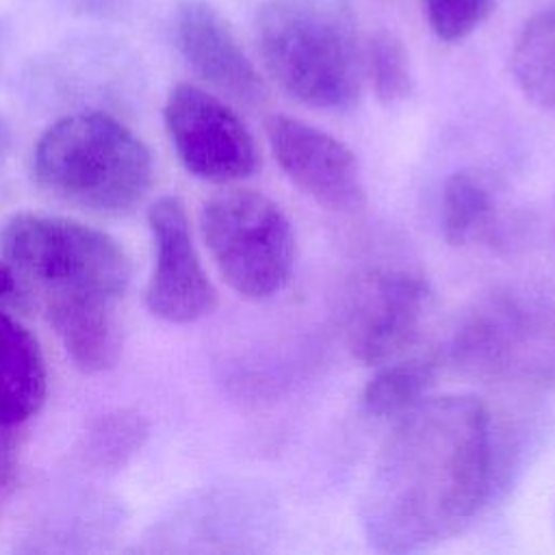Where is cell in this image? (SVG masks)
Instances as JSON below:
<instances>
[{
    "mask_svg": "<svg viewBox=\"0 0 555 555\" xmlns=\"http://www.w3.org/2000/svg\"><path fill=\"white\" fill-rule=\"evenodd\" d=\"M492 483V423L470 395L425 397L395 425L360 496L366 542L414 553L462 533Z\"/></svg>",
    "mask_w": 555,
    "mask_h": 555,
    "instance_id": "obj_1",
    "label": "cell"
},
{
    "mask_svg": "<svg viewBox=\"0 0 555 555\" xmlns=\"http://www.w3.org/2000/svg\"><path fill=\"white\" fill-rule=\"evenodd\" d=\"M254 30L264 69L293 100L321 111L358 102L364 43L345 0H264Z\"/></svg>",
    "mask_w": 555,
    "mask_h": 555,
    "instance_id": "obj_2",
    "label": "cell"
},
{
    "mask_svg": "<svg viewBox=\"0 0 555 555\" xmlns=\"http://www.w3.org/2000/svg\"><path fill=\"white\" fill-rule=\"evenodd\" d=\"M33 169L54 197L104 215L130 212L154 182L150 147L102 111L65 115L48 126L35 145Z\"/></svg>",
    "mask_w": 555,
    "mask_h": 555,
    "instance_id": "obj_3",
    "label": "cell"
},
{
    "mask_svg": "<svg viewBox=\"0 0 555 555\" xmlns=\"http://www.w3.org/2000/svg\"><path fill=\"white\" fill-rule=\"evenodd\" d=\"M4 260L48 308L117 306L130 284V258L108 232L76 219L17 212L0 234Z\"/></svg>",
    "mask_w": 555,
    "mask_h": 555,
    "instance_id": "obj_4",
    "label": "cell"
},
{
    "mask_svg": "<svg viewBox=\"0 0 555 555\" xmlns=\"http://www.w3.org/2000/svg\"><path fill=\"white\" fill-rule=\"evenodd\" d=\"M449 358L486 382L555 384V293L501 288L477 299L453 330Z\"/></svg>",
    "mask_w": 555,
    "mask_h": 555,
    "instance_id": "obj_5",
    "label": "cell"
},
{
    "mask_svg": "<svg viewBox=\"0 0 555 555\" xmlns=\"http://www.w3.org/2000/svg\"><path fill=\"white\" fill-rule=\"evenodd\" d=\"M199 230L221 278L241 297H273L291 280L295 234L271 197L251 189L219 191L204 202Z\"/></svg>",
    "mask_w": 555,
    "mask_h": 555,
    "instance_id": "obj_6",
    "label": "cell"
},
{
    "mask_svg": "<svg viewBox=\"0 0 555 555\" xmlns=\"http://www.w3.org/2000/svg\"><path fill=\"white\" fill-rule=\"evenodd\" d=\"M163 119L171 145L189 173L228 184L254 176L260 150L243 119L210 91L180 82L165 102Z\"/></svg>",
    "mask_w": 555,
    "mask_h": 555,
    "instance_id": "obj_7",
    "label": "cell"
},
{
    "mask_svg": "<svg viewBox=\"0 0 555 555\" xmlns=\"http://www.w3.org/2000/svg\"><path fill=\"white\" fill-rule=\"evenodd\" d=\"M429 284L410 271L379 269L360 278L345 304V343L364 364H386L421 334L429 310Z\"/></svg>",
    "mask_w": 555,
    "mask_h": 555,
    "instance_id": "obj_8",
    "label": "cell"
},
{
    "mask_svg": "<svg viewBox=\"0 0 555 555\" xmlns=\"http://www.w3.org/2000/svg\"><path fill=\"white\" fill-rule=\"evenodd\" d=\"M154 269L145 286L147 310L167 323H193L217 308V291L199 260L180 197L163 195L147 208Z\"/></svg>",
    "mask_w": 555,
    "mask_h": 555,
    "instance_id": "obj_9",
    "label": "cell"
},
{
    "mask_svg": "<svg viewBox=\"0 0 555 555\" xmlns=\"http://www.w3.org/2000/svg\"><path fill=\"white\" fill-rule=\"evenodd\" d=\"M267 137L284 176L317 204L336 212H356L364 206L360 165L343 141L286 115L269 119Z\"/></svg>",
    "mask_w": 555,
    "mask_h": 555,
    "instance_id": "obj_10",
    "label": "cell"
},
{
    "mask_svg": "<svg viewBox=\"0 0 555 555\" xmlns=\"http://www.w3.org/2000/svg\"><path fill=\"white\" fill-rule=\"evenodd\" d=\"M176 43L184 61L215 89L245 106L267 100V85L225 17L206 0H184L176 11Z\"/></svg>",
    "mask_w": 555,
    "mask_h": 555,
    "instance_id": "obj_11",
    "label": "cell"
},
{
    "mask_svg": "<svg viewBox=\"0 0 555 555\" xmlns=\"http://www.w3.org/2000/svg\"><path fill=\"white\" fill-rule=\"evenodd\" d=\"M48 392L39 340L17 319L0 312V425L15 427L35 416Z\"/></svg>",
    "mask_w": 555,
    "mask_h": 555,
    "instance_id": "obj_12",
    "label": "cell"
},
{
    "mask_svg": "<svg viewBox=\"0 0 555 555\" xmlns=\"http://www.w3.org/2000/svg\"><path fill=\"white\" fill-rule=\"evenodd\" d=\"M46 312L63 349L80 371L102 373L117 364L121 353L117 306L76 304L48 308Z\"/></svg>",
    "mask_w": 555,
    "mask_h": 555,
    "instance_id": "obj_13",
    "label": "cell"
},
{
    "mask_svg": "<svg viewBox=\"0 0 555 555\" xmlns=\"http://www.w3.org/2000/svg\"><path fill=\"white\" fill-rule=\"evenodd\" d=\"M512 72L520 91L555 115V4L520 28L512 50Z\"/></svg>",
    "mask_w": 555,
    "mask_h": 555,
    "instance_id": "obj_14",
    "label": "cell"
},
{
    "mask_svg": "<svg viewBox=\"0 0 555 555\" xmlns=\"http://www.w3.org/2000/svg\"><path fill=\"white\" fill-rule=\"evenodd\" d=\"M436 384V362L410 358L382 366L362 390V408L375 418L403 416Z\"/></svg>",
    "mask_w": 555,
    "mask_h": 555,
    "instance_id": "obj_15",
    "label": "cell"
},
{
    "mask_svg": "<svg viewBox=\"0 0 555 555\" xmlns=\"http://www.w3.org/2000/svg\"><path fill=\"white\" fill-rule=\"evenodd\" d=\"M494 219V199L486 184L468 173H451L442 184L440 228L451 245H466L481 238Z\"/></svg>",
    "mask_w": 555,
    "mask_h": 555,
    "instance_id": "obj_16",
    "label": "cell"
},
{
    "mask_svg": "<svg viewBox=\"0 0 555 555\" xmlns=\"http://www.w3.org/2000/svg\"><path fill=\"white\" fill-rule=\"evenodd\" d=\"M364 78L384 104H397L410 95V56L392 30L379 28L364 41Z\"/></svg>",
    "mask_w": 555,
    "mask_h": 555,
    "instance_id": "obj_17",
    "label": "cell"
},
{
    "mask_svg": "<svg viewBox=\"0 0 555 555\" xmlns=\"http://www.w3.org/2000/svg\"><path fill=\"white\" fill-rule=\"evenodd\" d=\"M147 423L134 410L102 414L87 434V455L106 468L124 466L145 442Z\"/></svg>",
    "mask_w": 555,
    "mask_h": 555,
    "instance_id": "obj_18",
    "label": "cell"
},
{
    "mask_svg": "<svg viewBox=\"0 0 555 555\" xmlns=\"http://www.w3.org/2000/svg\"><path fill=\"white\" fill-rule=\"evenodd\" d=\"M431 33L442 41L468 37L492 11L494 0H423Z\"/></svg>",
    "mask_w": 555,
    "mask_h": 555,
    "instance_id": "obj_19",
    "label": "cell"
},
{
    "mask_svg": "<svg viewBox=\"0 0 555 555\" xmlns=\"http://www.w3.org/2000/svg\"><path fill=\"white\" fill-rule=\"evenodd\" d=\"M15 473V442L11 436V427L0 425V501L13 479Z\"/></svg>",
    "mask_w": 555,
    "mask_h": 555,
    "instance_id": "obj_20",
    "label": "cell"
},
{
    "mask_svg": "<svg viewBox=\"0 0 555 555\" xmlns=\"http://www.w3.org/2000/svg\"><path fill=\"white\" fill-rule=\"evenodd\" d=\"M15 278H17V275H15V271L11 269V264L0 260V299H4V297H9V295L15 293V288H17Z\"/></svg>",
    "mask_w": 555,
    "mask_h": 555,
    "instance_id": "obj_21",
    "label": "cell"
},
{
    "mask_svg": "<svg viewBox=\"0 0 555 555\" xmlns=\"http://www.w3.org/2000/svg\"><path fill=\"white\" fill-rule=\"evenodd\" d=\"M11 143H13L11 126H9V121L4 119V115L0 113V163L7 158V154H9V150H11Z\"/></svg>",
    "mask_w": 555,
    "mask_h": 555,
    "instance_id": "obj_22",
    "label": "cell"
},
{
    "mask_svg": "<svg viewBox=\"0 0 555 555\" xmlns=\"http://www.w3.org/2000/svg\"><path fill=\"white\" fill-rule=\"evenodd\" d=\"M69 2L78 4L80 9H89V11H106L117 4V0H69Z\"/></svg>",
    "mask_w": 555,
    "mask_h": 555,
    "instance_id": "obj_23",
    "label": "cell"
}]
</instances>
